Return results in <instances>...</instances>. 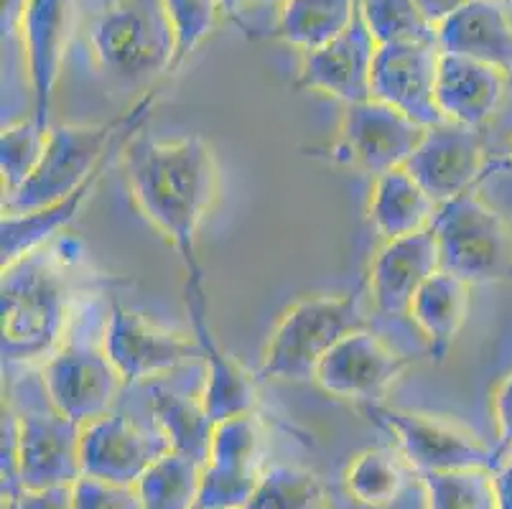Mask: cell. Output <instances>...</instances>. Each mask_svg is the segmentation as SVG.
Masks as SVG:
<instances>
[{"instance_id":"obj_23","label":"cell","mask_w":512,"mask_h":509,"mask_svg":"<svg viewBox=\"0 0 512 509\" xmlns=\"http://www.w3.org/2000/svg\"><path fill=\"white\" fill-rule=\"evenodd\" d=\"M469 286L467 280L439 270L413 296L408 316L421 331L428 354L436 362H444L454 347L456 336L462 331L469 314Z\"/></svg>"},{"instance_id":"obj_12","label":"cell","mask_w":512,"mask_h":509,"mask_svg":"<svg viewBox=\"0 0 512 509\" xmlns=\"http://www.w3.org/2000/svg\"><path fill=\"white\" fill-rule=\"evenodd\" d=\"M423 133L426 125L370 97L365 102L344 105L339 148L352 166L380 176L406 166L416 153Z\"/></svg>"},{"instance_id":"obj_8","label":"cell","mask_w":512,"mask_h":509,"mask_svg":"<svg viewBox=\"0 0 512 509\" xmlns=\"http://www.w3.org/2000/svg\"><path fill=\"white\" fill-rule=\"evenodd\" d=\"M362 410L375 426L393 436L395 448L411 464L416 476L464 469H497L495 448L487 446L482 438L454 420L393 408L385 403L365 405Z\"/></svg>"},{"instance_id":"obj_39","label":"cell","mask_w":512,"mask_h":509,"mask_svg":"<svg viewBox=\"0 0 512 509\" xmlns=\"http://www.w3.org/2000/svg\"><path fill=\"white\" fill-rule=\"evenodd\" d=\"M495 489L500 509H512V454H507L495 469Z\"/></svg>"},{"instance_id":"obj_17","label":"cell","mask_w":512,"mask_h":509,"mask_svg":"<svg viewBox=\"0 0 512 509\" xmlns=\"http://www.w3.org/2000/svg\"><path fill=\"white\" fill-rule=\"evenodd\" d=\"M74 28V0H26L18 31L23 39L34 115L51 125V105Z\"/></svg>"},{"instance_id":"obj_37","label":"cell","mask_w":512,"mask_h":509,"mask_svg":"<svg viewBox=\"0 0 512 509\" xmlns=\"http://www.w3.org/2000/svg\"><path fill=\"white\" fill-rule=\"evenodd\" d=\"M8 509H74L72 487L57 489H23L16 499L6 502Z\"/></svg>"},{"instance_id":"obj_14","label":"cell","mask_w":512,"mask_h":509,"mask_svg":"<svg viewBox=\"0 0 512 509\" xmlns=\"http://www.w3.org/2000/svg\"><path fill=\"white\" fill-rule=\"evenodd\" d=\"M439 41H398L377 46L372 67V97L406 112L416 123H444L436 107Z\"/></svg>"},{"instance_id":"obj_2","label":"cell","mask_w":512,"mask_h":509,"mask_svg":"<svg viewBox=\"0 0 512 509\" xmlns=\"http://www.w3.org/2000/svg\"><path fill=\"white\" fill-rule=\"evenodd\" d=\"M3 359L44 364L67 339L72 319L69 265L54 245L3 268Z\"/></svg>"},{"instance_id":"obj_18","label":"cell","mask_w":512,"mask_h":509,"mask_svg":"<svg viewBox=\"0 0 512 509\" xmlns=\"http://www.w3.org/2000/svg\"><path fill=\"white\" fill-rule=\"evenodd\" d=\"M375 54V36L367 28L362 13H357L344 34L301 56L299 87L334 97L342 105L370 100Z\"/></svg>"},{"instance_id":"obj_36","label":"cell","mask_w":512,"mask_h":509,"mask_svg":"<svg viewBox=\"0 0 512 509\" xmlns=\"http://www.w3.org/2000/svg\"><path fill=\"white\" fill-rule=\"evenodd\" d=\"M495 420H497V466L505 459L507 454H512V372L507 377H502V382L495 390Z\"/></svg>"},{"instance_id":"obj_4","label":"cell","mask_w":512,"mask_h":509,"mask_svg":"<svg viewBox=\"0 0 512 509\" xmlns=\"http://www.w3.org/2000/svg\"><path fill=\"white\" fill-rule=\"evenodd\" d=\"M367 286L337 296H311L293 303L268 336L260 362V380L306 382L344 336L365 329L362 301Z\"/></svg>"},{"instance_id":"obj_44","label":"cell","mask_w":512,"mask_h":509,"mask_svg":"<svg viewBox=\"0 0 512 509\" xmlns=\"http://www.w3.org/2000/svg\"><path fill=\"white\" fill-rule=\"evenodd\" d=\"M510 158H512V146H510Z\"/></svg>"},{"instance_id":"obj_21","label":"cell","mask_w":512,"mask_h":509,"mask_svg":"<svg viewBox=\"0 0 512 509\" xmlns=\"http://www.w3.org/2000/svg\"><path fill=\"white\" fill-rule=\"evenodd\" d=\"M436 41L444 54L490 64L512 79V13L500 0H467L436 26Z\"/></svg>"},{"instance_id":"obj_9","label":"cell","mask_w":512,"mask_h":509,"mask_svg":"<svg viewBox=\"0 0 512 509\" xmlns=\"http://www.w3.org/2000/svg\"><path fill=\"white\" fill-rule=\"evenodd\" d=\"M41 385L51 408L85 426L115 410L125 380L102 342L64 339L62 347L41 364Z\"/></svg>"},{"instance_id":"obj_6","label":"cell","mask_w":512,"mask_h":509,"mask_svg":"<svg viewBox=\"0 0 512 509\" xmlns=\"http://www.w3.org/2000/svg\"><path fill=\"white\" fill-rule=\"evenodd\" d=\"M441 270L482 283H512V230L477 189L441 204L434 219Z\"/></svg>"},{"instance_id":"obj_33","label":"cell","mask_w":512,"mask_h":509,"mask_svg":"<svg viewBox=\"0 0 512 509\" xmlns=\"http://www.w3.org/2000/svg\"><path fill=\"white\" fill-rule=\"evenodd\" d=\"M161 6H164L166 21L171 26V36H174V62H171V69H176L217 28L220 13L225 8L220 6V0H161Z\"/></svg>"},{"instance_id":"obj_15","label":"cell","mask_w":512,"mask_h":509,"mask_svg":"<svg viewBox=\"0 0 512 509\" xmlns=\"http://www.w3.org/2000/svg\"><path fill=\"white\" fill-rule=\"evenodd\" d=\"M171 451L161 433H148L128 415L110 410L79 431L82 476L113 484H136L148 466Z\"/></svg>"},{"instance_id":"obj_1","label":"cell","mask_w":512,"mask_h":509,"mask_svg":"<svg viewBox=\"0 0 512 509\" xmlns=\"http://www.w3.org/2000/svg\"><path fill=\"white\" fill-rule=\"evenodd\" d=\"M123 168L130 199L171 242L186 280H204L197 240L220 184L212 146L199 135L158 140L138 133L123 148Z\"/></svg>"},{"instance_id":"obj_22","label":"cell","mask_w":512,"mask_h":509,"mask_svg":"<svg viewBox=\"0 0 512 509\" xmlns=\"http://www.w3.org/2000/svg\"><path fill=\"white\" fill-rule=\"evenodd\" d=\"M439 209L441 204L403 166L375 176L367 217L385 242L428 230Z\"/></svg>"},{"instance_id":"obj_41","label":"cell","mask_w":512,"mask_h":509,"mask_svg":"<svg viewBox=\"0 0 512 509\" xmlns=\"http://www.w3.org/2000/svg\"><path fill=\"white\" fill-rule=\"evenodd\" d=\"M242 3H245V0H220V6L225 8V11H237Z\"/></svg>"},{"instance_id":"obj_20","label":"cell","mask_w":512,"mask_h":509,"mask_svg":"<svg viewBox=\"0 0 512 509\" xmlns=\"http://www.w3.org/2000/svg\"><path fill=\"white\" fill-rule=\"evenodd\" d=\"M510 82V74L502 69L441 51L436 77V107L441 120L482 128L497 112Z\"/></svg>"},{"instance_id":"obj_19","label":"cell","mask_w":512,"mask_h":509,"mask_svg":"<svg viewBox=\"0 0 512 509\" xmlns=\"http://www.w3.org/2000/svg\"><path fill=\"white\" fill-rule=\"evenodd\" d=\"M441 270L434 224L416 235L385 240L372 258L367 296L383 316H406L413 296L428 278Z\"/></svg>"},{"instance_id":"obj_40","label":"cell","mask_w":512,"mask_h":509,"mask_svg":"<svg viewBox=\"0 0 512 509\" xmlns=\"http://www.w3.org/2000/svg\"><path fill=\"white\" fill-rule=\"evenodd\" d=\"M23 6L26 0H3V34H11L13 28H18Z\"/></svg>"},{"instance_id":"obj_29","label":"cell","mask_w":512,"mask_h":509,"mask_svg":"<svg viewBox=\"0 0 512 509\" xmlns=\"http://www.w3.org/2000/svg\"><path fill=\"white\" fill-rule=\"evenodd\" d=\"M426 509H500L492 469L441 471L418 476Z\"/></svg>"},{"instance_id":"obj_32","label":"cell","mask_w":512,"mask_h":509,"mask_svg":"<svg viewBox=\"0 0 512 509\" xmlns=\"http://www.w3.org/2000/svg\"><path fill=\"white\" fill-rule=\"evenodd\" d=\"M360 13L377 46L398 41H436V26L416 0H360Z\"/></svg>"},{"instance_id":"obj_7","label":"cell","mask_w":512,"mask_h":509,"mask_svg":"<svg viewBox=\"0 0 512 509\" xmlns=\"http://www.w3.org/2000/svg\"><path fill=\"white\" fill-rule=\"evenodd\" d=\"M90 44L100 67L125 82L169 72L174 62V36L161 0H118L92 23Z\"/></svg>"},{"instance_id":"obj_28","label":"cell","mask_w":512,"mask_h":509,"mask_svg":"<svg viewBox=\"0 0 512 509\" xmlns=\"http://www.w3.org/2000/svg\"><path fill=\"white\" fill-rule=\"evenodd\" d=\"M245 509H334L321 476L301 466H268Z\"/></svg>"},{"instance_id":"obj_13","label":"cell","mask_w":512,"mask_h":509,"mask_svg":"<svg viewBox=\"0 0 512 509\" xmlns=\"http://www.w3.org/2000/svg\"><path fill=\"white\" fill-rule=\"evenodd\" d=\"M186 311L192 321V334L199 344V359L204 364V377L199 395L214 423L235 418V415L255 413L258 410V385L220 342L209 321V298L204 280H186L184 283Z\"/></svg>"},{"instance_id":"obj_31","label":"cell","mask_w":512,"mask_h":509,"mask_svg":"<svg viewBox=\"0 0 512 509\" xmlns=\"http://www.w3.org/2000/svg\"><path fill=\"white\" fill-rule=\"evenodd\" d=\"M265 466L207 459L202 466L197 509H245Z\"/></svg>"},{"instance_id":"obj_27","label":"cell","mask_w":512,"mask_h":509,"mask_svg":"<svg viewBox=\"0 0 512 509\" xmlns=\"http://www.w3.org/2000/svg\"><path fill=\"white\" fill-rule=\"evenodd\" d=\"M202 464L176 451L158 456L136 482L141 509H197Z\"/></svg>"},{"instance_id":"obj_30","label":"cell","mask_w":512,"mask_h":509,"mask_svg":"<svg viewBox=\"0 0 512 509\" xmlns=\"http://www.w3.org/2000/svg\"><path fill=\"white\" fill-rule=\"evenodd\" d=\"M51 125L39 123L34 115L3 128L0 138V174H3V199L16 194L39 168L46 151Z\"/></svg>"},{"instance_id":"obj_11","label":"cell","mask_w":512,"mask_h":509,"mask_svg":"<svg viewBox=\"0 0 512 509\" xmlns=\"http://www.w3.org/2000/svg\"><path fill=\"white\" fill-rule=\"evenodd\" d=\"M408 370V359L367 329H357L321 359L314 382L332 398L360 408L383 403L390 387Z\"/></svg>"},{"instance_id":"obj_43","label":"cell","mask_w":512,"mask_h":509,"mask_svg":"<svg viewBox=\"0 0 512 509\" xmlns=\"http://www.w3.org/2000/svg\"><path fill=\"white\" fill-rule=\"evenodd\" d=\"M500 3H502V6H507V11L512 13V0H500Z\"/></svg>"},{"instance_id":"obj_35","label":"cell","mask_w":512,"mask_h":509,"mask_svg":"<svg viewBox=\"0 0 512 509\" xmlns=\"http://www.w3.org/2000/svg\"><path fill=\"white\" fill-rule=\"evenodd\" d=\"M74 509H141L136 484H113L79 476L72 484Z\"/></svg>"},{"instance_id":"obj_38","label":"cell","mask_w":512,"mask_h":509,"mask_svg":"<svg viewBox=\"0 0 512 509\" xmlns=\"http://www.w3.org/2000/svg\"><path fill=\"white\" fill-rule=\"evenodd\" d=\"M464 3H467V0H416V6L421 8L423 16L434 23V26H439L441 21H446V18H449L454 11H459Z\"/></svg>"},{"instance_id":"obj_34","label":"cell","mask_w":512,"mask_h":509,"mask_svg":"<svg viewBox=\"0 0 512 509\" xmlns=\"http://www.w3.org/2000/svg\"><path fill=\"white\" fill-rule=\"evenodd\" d=\"M265 448V426L255 413L235 415V418L214 423L212 446H209V459L235 461V464L263 466Z\"/></svg>"},{"instance_id":"obj_10","label":"cell","mask_w":512,"mask_h":509,"mask_svg":"<svg viewBox=\"0 0 512 509\" xmlns=\"http://www.w3.org/2000/svg\"><path fill=\"white\" fill-rule=\"evenodd\" d=\"M102 347L125 385L161 380L181 364L199 359L197 339L153 324L146 316L113 301L105 316Z\"/></svg>"},{"instance_id":"obj_25","label":"cell","mask_w":512,"mask_h":509,"mask_svg":"<svg viewBox=\"0 0 512 509\" xmlns=\"http://www.w3.org/2000/svg\"><path fill=\"white\" fill-rule=\"evenodd\" d=\"M357 13L360 0H286L278 11L276 36L306 54L344 34Z\"/></svg>"},{"instance_id":"obj_42","label":"cell","mask_w":512,"mask_h":509,"mask_svg":"<svg viewBox=\"0 0 512 509\" xmlns=\"http://www.w3.org/2000/svg\"><path fill=\"white\" fill-rule=\"evenodd\" d=\"M245 3H278V6H281L286 0H245Z\"/></svg>"},{"instance_id":"obj_26","label":"cell","mask_w":512,"mask_h":509,"mask_svg":"<svg viewBox=\"0 0 512 509\" xmlns=\"http://www.w3.org/2000/svg\"><path fill=\"white\" fill-rule=\"evenodd\" d=\"M411 469L398 448H367L349 461L344 471V489L357 504L370 509L390 507L406 492Z\"/></svg>"},{"instance_id":"obj_24","label":"cell","mask_w":512,"mask_h":509,"mask_svg":"<svg viewBox=\"0 0 512 509\" xmlns=\"http://www.w3.org/2000/svg\"><path fill=\"white\" fill-rule=\"evenodd\" d=\"M151 415L156 431L166 438L171 451L189 456L204 466V461L209 459V446H212L214 420L209 418L199 392L189 395L171 385L153 382Z\"/></svg>"},{"instance_id":"obj_3","label":"cell","mask_w":512,"mask_h":509,"mask_svg":"<svg viewBox=\"0 0 512 509\" xmlns=\"http://www.w3.org/2000/svg\"><path fill=\"white\" fill-rule=\"evenodd\" d=\"M156 95L143 97L138 105L110 123L51 125L46 151L39 168L16 194L3 199V214L36 212L67 199L85 186L102 166L113 163L151 118Z\"/></svg>"},{"instance_id":"obj_16","label":"cell","mask_w":512,"mask_h":509,"mask_svg":"<svg viewBox=\"0 0 512 509\" xmlns=\"http://www.w3.org/2000/svg\"><path fill=\"white\" fill-rule=\"evenodd\" d=\"M406 168L439 204L477 189L484 176L482 128L436 123L426 128Z\"/></svg>"},{"instance_id":"obj_5","label":"cell","mask_w":512,"mask_h":509,"mask_svg":"<svg viewBox=\"0 0 512 509\" xmlns=\"http://www.w3.org/2000/svg\"><path fill=\"white\" fill-rule=\"evenodd\" d=\"M82 426L59 410H3V499L23 489L72 487L82 476L79 461Z\"/></svg>"}]
</instances>
